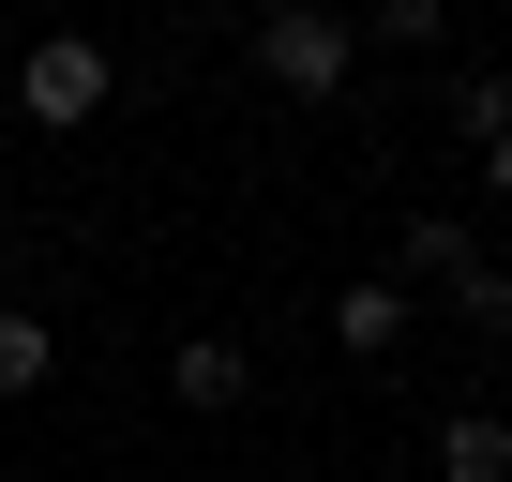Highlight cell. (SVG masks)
<instances>
[{
	"label": "cell",
	"mask_w": 512,
	"mask_h": 482,
	"mask_svg": "<svg viewBox=\"0 0 512 482\" xmlns=\"http://www.w3.org/2000/svg\"><path fill=\"white\" fill-rule=\"evenodd\" d=\"M166 392H181V407H211V422H226V407H241V392H256V347H241V332H181V347H166Z\"/></svg>",
	"instance_id": "3957f363"
},
{
	"label": "cell",
	"mask_w": 512,
	"mask_h": 482,
	"mask_svg": "<svg viewBox=\"0 0 512 482\" xmlns=\"http://www.w3.org/2000/svg\"><path fill=\"white\" fill-rule=\"evenodd\" d=\"M61 377V332L31 317V302H0V407H16V392H46Z\"/></svg>",
	"instance_id": "8992f818"
},
{
	"label": "cell",
	"mask_w": 512,
	"mask_h": 482,
	"mask_svg": "<svg viewBox=\"0 0 512 482\" xmlns=\"http://www.w3.org/2000/svg\"><path fill=\"white\" fill-rule=\"evenodd\" d=\"M437 482H512V422L497 407H452L437 422Z\"/></svg>",
	"instance_id": "5b68a950"
},
{
	"label": "cell",
	"mask_w": 512,
	"mask_h": 482,
	"mask_svg": "<svg viewBox=\"0 0 512 482\" xmlns=\"http://www.w3.org/2000/svg\"><path fill=\"white\" fill-rule=\"evenodd\" d=\"M452 136L497 151V136H512V76H452Z\"/></svg>",
	"instance_id": "52a82bcc"
},
{
	"label": "cell",
	"mask_w": 512,
	"mask_h": 482,
	"mask_svg": "<svg viewBox=\"0 0 512 482\" xmlns=\"http://www.w3.org/2000/svg\"><path fill=\"white\" fill-rule=\"evenodd\" d=\"M106 91H121V61H106L91 31H46V46H16V121H31V136H76V121H106Z\"/></svg>",
	"instance_id": "7a4b0ae2"
},
{
	"label": "cell",
	"mask_w": 512,
	"mask_h": 482,
	"mask_svg": "<svg viewBox=\"0 0 512 482\" xmlns=\"http://www.w3.org/2000/svg\"><path fill=\"white\" fill-rule=\"evenodd\" d=\"M362 31H377V46H407V61H422V46H437V31H452V16H437V0H377V16H362Z\"/></svg>",
	"instance_id": "ba28073f"
},
{
	"label": "cell",
	"mask_w": 512,
	"mask_h": 482,
	"mask_svg": "<svg viewBox=\"0 0 512 482\" xmlns=\"http://www.w3.org/2000/svg\"><path fill=\"white\" fill-rule=\"evenodd\" d=\"M482 196H497V211H512V136H497V151H482Z\"/></svg>",
	"instance_id": "9c48e42d"
},
{
	"label": "cell",
	"mask_w": 512,
	"mask_h": 482,
	"mask_svg": "<svg viewBox=\"0 0 512 482\" xmlns=\"http://www.w3.org/2000/svg\"><path fill=\"white\" fill-rule=\"evenodd\" d=\"M332 347H347V362H392V347H407V287H392V272L332 287Z\"/></svg>",
	"instance_id": "277c9868"
},
{
	"label": "cell",
	"mask_w": 512,
	"mask_h": 482,
	"mask_svg": "<svg viewBox=\"0 0 512 482\" xmlns=\"http://www.w3.org/2000/svg\"><path fill=\"white\" fill-rule=\"evenodd\" d=\"M347 61H362V16H332V0H272V16H256V76L287 106H332Z\"/></svg>",
	"instance_id": "6da1fadb"
},
{
	"label": "cell",
	"mask_w": 512,
	"mask_h": 482,
	"mask_svg": "<svg viewBox=\"0 0 512 482\" xmlns=\"http://www.w3.org/2000/svg\"><path fill=\"white\" fill-rule=\"evenodd\" d=\"M0 91H16V31H0Z\"/></svg>",
	"instance_id": "30bf717a"
}]
</instances>
